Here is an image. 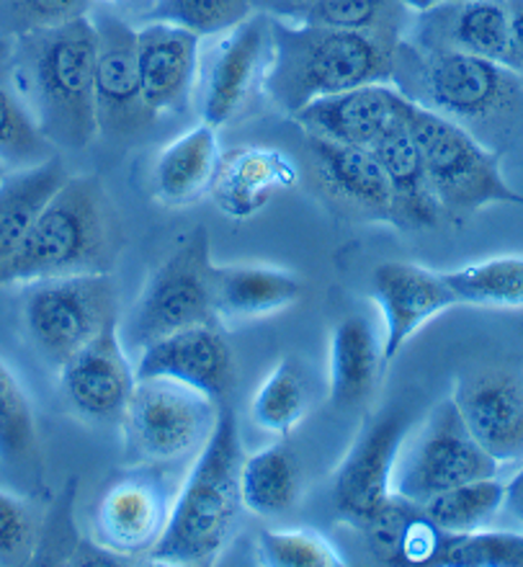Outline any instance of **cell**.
<instances>
[{
  "mask_svg": "<svg viewBox=\"0 0 523 567\" xmlns=\"http://www.w3.org/2000/svg\"><path fill=\"white\" fill-rule=\"evenodd\" d=\"M42 545V522L27 498L0 491V567L37 560Z\"/></svg>",
  "mask_w": 523,
  "mask_h": 567,
  "instance_id": "39",
  "label": "cell"
},
{
  "mask_svg": "<svg viewBox=\"0 0 523 567\" xmlns=\"http://www.w3.org/2000/svg\"><path fill=\"white\" fill-rule=\"evenodd\" d=\"M60 155L23 171H8L0 181V287L13 258L27 240V233L50 196L68 181Z\"/></svg>",
  "mask_w": 523,
  "mask_h": 567,
  "instance_id": "27",
  "label": "cell"
},
{
  "mask_svg": "<svg viewBox=\"0 0 523 567\" xmlns=\"http://www.w3.org/2000/svg\"><path fill=\"white\" fill-rule=\"evenodd\" d=\"M400 116L418 142L443 215L466 217L493 204L523 207V196L503 176L501 153L488 147L474 132L428 112L406 96Z\"/></svg>",
  "mask_w": 523,
  "mask_h": 567,
  "instance_id": "6",
  "label": "cell"
},
{
  "mask_svg": "<svg viewBox=\"0 0 523 567\" xmlns=\"http://www.w3.org/2000/svg\"><path fill=\"white\" fill-rule=\"evenodd\" d=\"M258 560L268 567H338L346 565L322 534L310 529H266L258 537Z\"/></svg>",
  "mask_w": 523,
  "mask_h": 567,
  "instance_id": "38",
  "label": "cell"
},
{
  "mask_svg": "<svg viewBox=\"0 0 523 567\" xmlns=\"http://www.w3.org/2000/svg\"><path fill=\"white\" fill-rule=\"evenodd\" d=\"M6 78L54 150H85L99 137L91 16L16 37Z\"/></svg>",
  "mask_w": 523,
  "mask_h": 567,
  "instance_id": "1",
  "label": "cell"
},
{
  "mask_svg": "<svg viewBox=\"0 0 523 567\" xmlns=\"http://www.w3.org/2000/svg\"><path fill=\"white\" fill-rule=\"evenodd\" d=\"M420 514V503H413L402 495L392 493L390 501L379 508V514L367 526H361L363 545L379 565H402V542Z\"/></svg>",
  "mask_w": 523,
  "mask_h": 567,
  "instance_id": "41",
  "label": "cell"
},
{
  "mask_svg": "<svg viewBox=\"0 0 523 567\" xmlns=\"http://www.w3.org/2000/svg\"><path fill=\"white\" fill-rule=\"evenodd\" d=\"M416 13L402 0H312L299 21L406 39Z\"/></svg>",
  "mask_w": 523,
  "mask_h": 567,
  "instance_id": "34",
  "label": "cell"
},
{
  "mask_svg": "<svg viewBox=\"0 0 523 567\" xmlns=\"http://www.w3.org/2000/svg\"><path fill=\"white\" fill-rule=\"evenodd\" d=\"M134 372L137 380H176L204 392L219 405L233 395L237 380L235 353L222 333L219 320L184 328L145 346L134 361Z\"/></svg>",
  "mask_w": 523,
  "mask_h": 567,
  "instance_id": "18",
  "label": "cell"
},
{
  "mask_svg": "<svg viewBox=\"0 0 523 567\" xmlns=\"http://www.w3.org/2000/svg\"><path fill=\"white\" fill-rule=\"evenodd\" d=\"M250 6L256 13H266L271 19L299 21L312 6V0H250Z\"/></svg>",
  "mask_w": 523,
  "mask_h": 567,
  "instance_id": "43",
  "label": "cell"
},
{
  "mask_svg": "<svg viewBox=\"0 0 523 567\" xmlns=\"http://www.w3.org/2000/svg\"><path fill=\"white\" fill-rule=\"evenodd\" d=\"M60 392L70 411L91 425H119L137 384V372L111 320L60 369Z\"/></svg>",
  "mask_w": 523,
  "mask_h": 567,
  "instance_id": "15",
  "label": "cell"
},
{
  "mask_svg": "<svg viewBox=\"0 0 523 567\" xmlns=\"http://www.w3.org/2000/svg\"><path fill=\"white\" fill-rule=\"evenodd\" d=\"M505 511L516 518V524L523 529V467L513 475L511 483H505Z\"/></svg>",
  "mask_w": 523,
  "mask_h": 567,
  "instance_id": "45",
  "label": "cell"
},
{
  "mask_svg": "<svg viewBox=\"0 0 523 567\" xmlns=\"http://www.w3.org/2000/svg\"><path fill=\"white\" fill-rule=\"evenodd\" d=\"M271 65V19L250 13L237 27L214 37L202 50L194 106L202 122L214 130L243 114L258 89H264Z\"/></svg>",
  "mask_w": 523,
  "mask_h": 567,
  "instance_id": "12",
  "label": "cell"
},
{
  "mask_svg": "<svg viewBox=\"0 0 523 567\" xmlns=\"http://www.w3.org/2000/svg\"><path fill=\"white\" fill-rule=\"evenodd\" d=\"M299 168L276 147H237L222 155L209 194L233 219L258 215L279 192L297 186Z\"/></svg>",
  "mask_w": 523,
  "mask_h": 567,
  "instance_id": "23",
  "label": "cell"
},
{
  "mask_svg": "<svg viewBox=\"0 0 523 567\" xmlns=\"http://www.w3.org/2000/svg\"><path fill=\"white\" fill-rule=\"evenodd\" d=\"M402 3H406L413 13H423V11H428V8L439 6L441 0H402Z\"/></svg>",
  "mask_w": 523,
  "mask_h": 567,
  "instance_id": "47",
  "label": "cell"
},
{
  "mask_svg": "<svg viewBox=\"0 0 523 567\" xmlns=\"http://www.w3.org/2000/svg\"><path fill=\"white\" fill-rule=\"evenodd\" d=\"M406 39L420 50L464 52L505 65L509 0H441L416 13Z\"/></svg>",
  "mask_w": 523,
  "mask_h": 567,
  "instance_id": "21",
  "label": "cell"
},
{
  "mask_svg": "<svg viewBox=\"0 0 523 567\" xmlns=\"http://www.w3.org/2000/svg\"><path fill=\"white\" fill-rule=\"evenodd\" d=\"M243 444L235 411L219 405L207 444L181 483L163 537L147 557L165 565H212L233 537L243 511Z\"/></svg>",
  "mask_w": 523,
  "mask_h": 567,
  "instance_id": "3",
  "label": "cell"
},
{
  "mask_svg": "<svg viewBox=\"0 0 523 567\" xmlns=\"http://www.w3.org/2000/svg\"><path fill=\"white\" fill-rule=\"evenodd\" d=\"M96 0H0V39L52 29L91 13Z\"/></svg>",
  "mask_w": 523,
  "mask_h": 567,
  "instance_id": "40",
  "label": "cell"
},
{
  "mask_svg": "<svg viewBox=\"0 0 523 567\" xmlns=\"http://www.w3.org/2000/svg\"><path fill=\"white\" fill-rule=\"evenodd\" d=\"M371 153L377 155L387 184H390L394 227H400V230H431L439 225L443 209L435 199L431 181H428L418 142L410 135L402 116H398L384 135L371 145Z\"/></svg>",
  "mask_w": 523,
  "mask_h": 567,
  "instance_id": "24",
  "label": "cell"
},
{
  "mask_svg": "<svg viewBox=\"0 0 523 567\" xmlns=\"http://www.w3.org/2000/svg\"><path fill=\"white\" fill-rule=\"evenodd\" d=\"M433 565L441 567H523V532L441 534Z\"/></svg>",
  "mask_w": 523,
  "mask_h": 567,
  "instance_id": "36",
  "label": "cell"
},
{
  "mask_svg": "<svg viewBox=\"0 0 523 567\" xmlns=\"http://www.w3.org/2000/svg\"><path fill=\"white\" fill-rule=\"evenodd\" d=\"M305 150L310 184L330 209L361 223L394 225L390 184L371 147L305 135Z\"/></svg>",
  "mask_w": 523,
  "mask_h": 567,
  "instance_id": "16",
  "label": "cell"
},
{
  "mask_svg": "<svg viewBox=\"0 0 523 567\" xmlns=\"http://www.w3.org/2000/svg\"><path fill=\"white\" fill-rule=\"evenodd\" d=\"M410 433V415L390 408L363 425L332 483V503L353 529L367 526L392 495V475L402 441Z\"/></svg>",
  "mask_w": 523,
  "mask_h": 567,
  "instance_id": "14",
  "label": "cell"
},
{
  "mask_svg": "<svg viewBox=\"0 0 523 567\" xmlns=\"http://www.w3.org/2000/svg\"><path fill=\"white\" fill-rule=\"evenodd\" d=\"M217 130L199 122L163 147L153 168V194L165 207H186L209 192L219 165Z\"/></svg>",
  "mask_w": 523,
  "mask_h": 567,
  "instance_id": "26",
  "label": "cell"
},
{
  "mask_svg": "<svg viewBox=\"0 0 523 567\" xmlns=\"http://www.w3.org/2000/svg\"><path fill=\"white\" fill-rule=\"evenodd\" d=\"M0 467L16 480H42V446L34 408L6 361H0Z\"/></svg>",
  "mask_w": 523,
  "mask_h": 567,
  "instance_id": "30",
  "label": "cell"
},
{
  "mask_svg": "<svg viewBox=\"0 0 523 567\" xmlns=\"http://www.w3.org/2000/svg\"><path fill=\"white\" fill-rule=\"evenodd\" d=\"M305 284L297 274L258 264H229L214 269L217 320L268 318L299 302Z\"/></svg>",
  "mask_w": 523,
  "mask_h": 567,
  "instance_id": "25",
  "label": "cell"
},
{
  "mask_svg": "<svg viewBox=\"0 0 523 567\" xmlns=\"http://www.w3.org/2000/svg\"><path fill=\"white\" fill-rule=\"evenodd\" d=\"M459 305L523 310V256H498L443 271Z\"/></svg>",
  "mask_w": 523,
  "mask_h": 567,
  "instance_id": "31",
  "label": "cell"
},
{
  "mask_svg": "<svg viewBox=\"0 0 523 567\" xmlns=\"http://www.w3.org/2000/svg\"><path fill=\"white\" fill-rule=\"evenodd\" d=\"M6 173H8L6 168H0V181H3V176H6Z\"/></svg>",
  "mask_w": 523,
  "mask_h": 567,
  "instance_id": "48",
  "label": "cell"
},
{
  "mask_svg": "<svg viewBox=\"0 0 523 567\" xmlns=\"http://www.w3.org/2000/svg\"><path fill=\"white\" fill-rule=\"evenodd\" d=\"M392 83L408 101L470 132L509 127L523 109V78L503 62L420 50L408 39L394 50Z\"/></svg>",
  "mask_w": 523,
  "mask_h": 567,
  "instance_id": "5",
  "label": "cell"
},
{
  "mask_svg": "<svg viewBox=\"0 0 523 567\" xmlns=\"http://www.w3.org/2000/svg\"><path fill=\"white\" fill-rule=\"evenodd\" d=\"M240 491L243 506L264 518L284 516L297 506L299 493H302V472L284 436H279L276 444L245 456Z\"/></svg>",
  "mask_w": 523,
  "mask_h": 567,
  "instance_id": "29",
  "label": "cell"
},
{
  "mask_svg": "<svg viewBox=\"0 0 523 567\" xmlns=\"http://www.w3.org/2000/svg\"><path fill=\"white\" fill-rule=\"evenodd\" d=\"M23 287V333L31 349L54 369L96 338L111 320H119V289L111 271L42 279Z\"/></svg>",
  "mask_w": 523,
  "mask_h": 567,
  "instance_id": "8",
  "label": "cell"
},
{
  "mask_svg": "<svg viewBox=\"0 0 523 567\" xmlns=\"http://www.w3.org/2000/svg\"><path fill=\"white\" fill-rule=\"evenodd\" d=\"M451 400L466 429L498 464L523 462V374L478 367L459 374Z\"/></svg>",
  "mask_w": 523,
  "mask_h": 567,
  "instance_id": "17",
  "label": "cell"
},
{
  "mask_svg": "<svg viewBox=\"0 0 523 567\" xmlns=\"http://www.w3.org/2000/svg\"><path fill=\"white\" fill-rule=\"evenodd\" d=\"M253 11L250 0H157L145 21L176 23L196 37L212 39L237 27Z\"/></svg>",
  "mask_w": 523,
  "mask_h": 567,
  "instance_id": "37",
  "label": "cell"
},
{
  "mask_svg": "<svg viewBox=\"0 0 523 567\" xmlns=\"http://www.w3.org/2000/svg\"><path fill=\"white\" fill-rule=\"evenodd\" d=\"M99 3L111 6L132 23H142L150 16V11H153L157 0H99Z\"/></svg>",
  "mask_w": 523,
  "mask_h": 567,
  "instance_id": "44",
  "label": "cell"
},
{
  "mask_svg": "<svg viewBox=\"0 0 523 567\" xmlns=\"http://www.w3.org/2000/svg\"><path fill=\"white\" fill-rule=\"evenodd\" d=\"M214 269L207 227H196L161 266H155L137 302L119 322L124 349L140 353L145 346L178 330L217 320Z\"/></svg>",
  "mask_w": 523,
  "mask_h": 567,
  "instance_id": "7",
  "label": "cell"
},
{
  "mask_svg": "<svg viewBox=\"0 0 523 567\" xmlns=\"http://www.w3.org/2000/svg\"><path fill=\"white\" fill-rule=\"evenodd\" d=\"M425 516L447 534H466L488 529V524L505 506V483L498 477L472 480V483L449 487L425 503Z\"/></svg>",
  "mask_w": 523,
  "mask_h": 567,
  "instance_id": "33",
  "label": "cell"
},
{
  "mask_svg": "<svg viewBox=\"0 0 523 567\" xmlns=\"http://www.w3.org/2000/svg\"><path fill=\"white\" fill-rule=\"evenodd\" d=\"M219 403L176 380H137L119 423L130 464H176L194 460L207 444Z\"/></svg>",
  "mask_w": 523,
  "mask_h": 567,
  "instance_id": "9",
  "label": "cell"
},
{
  "mask_svg": "<svg viewBox=\"0 0 523 567\" xmlns=\"http://www.w3.org/2000/svg\"><path fill=\"white\" fill-rule=\"evenodd\" d=\"M96 31V122L99 135L114 145H130L157 127L142 96L137 68V23L106 3L91 8Z\"/></svg>",
  "mask_w": 523,
  "mask_h": 567,
  "instance_id": "11",
  "label": "cell"
},
{
  "mask_svg": "<svg viewBox=\"0 0 523 567\" xmlns=\"http://www.w3.org/2000/svg\"><path fill=\"white\" fill-rule=\"evenodd\" d=\"M402 93L394 83H367L315 99L289 120L305 135L325 137L340 145L371 147L400 116Z\"/></svg>",
  "mask_w": 523,
  "mask_h": 567,
  "instance_id": "22",
  "label": "cell"
},
{
  "mask_svg": "<svg viewBox=\"0 0 523 567\" xmlns=\"http://www.w3.org/2000/svg\"><path fill=\"white\" fill-rule=\"evenodd\" d=\"M371 295L384 318L382 369L398 359L420 328L459 305L443 271L410 261L379 264L371 274Z\"/></svg>",
  "mask_w": 523,
  "mask_h": 567,
  "instance_id": "19",
  "label": "cell"
},
{
  "mask_svg": "<svg viewBox=\"0 0 523 567\" xmlns=\"http://www.w3.org/2000/svg\"><path fill=\"white\" fill-rule=\"evenodd\" d=\"M132 472L114 480L101 495L93 516L96 545L114 555H150L168 526L173 501L165 464H132Z\"/></svg>",
  "mask_w": 523,
  "mask_h": 567,
  "instance_id": "13",
  "label": "cell"
},
{
  "mask_svg": "<svg viewBox=\"0 0 523 567\" xmlns=\"http://www.w3.org/2000/svg\"><path fill=\"white\" fill-rule=\"evenodd\" d=\"M119 246L122 235L104 184L96 176H68L31 223L3 287L111 271Z\"/></svg>",
  "mask_w": 523,
  "mask_h": 567,
  "instance_id": "4",
  "label": "cell"
},
{
  "mask_svg": "<svg viewBox=\"0 0 523 567\" xmlns=\"http://www.w3.org/2000/svg\"><path fill=\"white\" fill-rule=\"evenodd\" d=\"M202 42V37L176 23H140L137 68L142 96L157 120L184 116L194 109Z\"/></svg>",
  "mask_w": 523,
  "mask_h": 567,
  "instance_id": "20",
  "label": "cell"
},
{
  "mask_svg": "<svg viewBox=\"0 0 523 567\" xmlns=\"http://www.w3.org/2000/svg\"><path fill=\"white\" fill-rule=\"evenodd\" d=\"M310 408V384L299 359L287 357L271 369L250 400V421L274 436L287 439L305 421Z\"/></svg>",
  "mask_w": 523,
  "mask_h": 567,
  "instance_id": "32",
  "label": "cell"
},
{
  "mask_svg": "<svg viewBox=\"0 0 523 567\" xmlns=\"http://www.w3.org/2000/svg\"><path fill=\"white\" fill-rule=\"evenodd\" d=\"M498 470L501 464L478 444L449 395L439 400L425 421L402 441L392 493L413 503H425L449 487L498 477Z\"/></svg>",
  "mask_w": 523,
  "mask_h": 567,
  "instance_id": "10",
  "label": "cell"
},
{
  "mask_svg": "<svg viewBox=\"0 0 523 567\" xmlns=\"http://www.w3.org/2000/svg\"><path fill=\"white\" fill-rule=\"evenodd\" d=\"M505 68L523 78V0H509V54Z\"/></svg>",
  "mask_w": 523,
  "mask_h": 567,
  "instance_id": "42",
  "label": "cell"
},
{
  "mask_svg": "<svg viewBox=\"0 0 523 567\" xmlns=\"http://www.w3.org/2000/svg\"><path fill=\"white\" fill-rule=\"evenodd\" d=\"M382 372V343L363 318L340 320L330 336L328 395L338 411H356L371 398Z\"/></svg>",
  "mask_w": 523,
  "mask_h": 567,
  "instance_id": "28",
  "label": "cell"
},
{
  "mask_svg": "<svg viewBox=\"0 0 523 567\" xmlns=\"http://www.w3.org/2000/svg\"><path fill=\"white\" fill-rule=\"evenodd\" d=\"M13 39H0V78L8 73V62H11Z\"/></svg>",
  "mask_w": 523,
  "mask_h": 567,
  "instance_id": "46",
  "label": "cell"
},
{
  "mask_svg": "<svg viewBox=\"0 0 523 567\" xmlns=\"http://www.w3.org/2000/svg\"><path fill=\"white\" fill-rule=\"evenodd\" d=\"M52 155H58L52 142L39 132L19 93L0 81V168L23 171Z\"/></svg>",
  "mask_w": 523,
  "mask_h": 567,
  "instance_id": "35",
  "label": "cell"
},
{
  "mask_svg": "<svg viewBox=\"0 0 523 567\" xmlns=\"http://www.w3.org/2000/svg\"><path fill=\"white\" fill-rule=\"evenodd\" d=\"M271 19V16H268ZM398 37L271 19V65L264 91L281 114L367 83H392Z\"/></svg>",
  "mask_w": 523,
  "mask_h": 567,
  "instance_id": "2",
  "label": "cell"
}]
</instances>
